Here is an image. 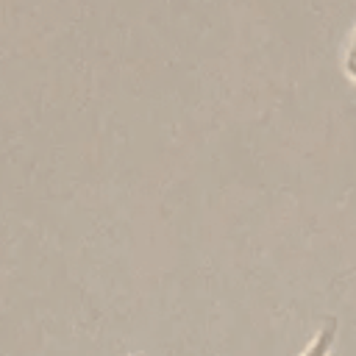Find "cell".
Here are the masks:
<instances>
[{
    "label": "cell",
    "mask_w": 356,
    "mask_h": 356,
    "mask_svg": "<svg viewBox=\"0 0 356 356\" xmlns=\"http://www.w3.org/2000/svg\"><path fill=\"white\" fill-rule=\"evenodd\" d=\"M337 317H328L323 325H320V331L312 337V342L303 348V353L300 356H331V350H334V345H337Z\"/></svg>",
    "instance_id": "1"
},
{
    "label": "cell",
    "mask_w": 356,
    "mask_h": 356,
    "mask_svg": "<svg viewBox=\"0 0 356 356\" xmlns=\"http://www.w3.org/2000/svg\"><path fill=\"white\" fill-rule=\"evenodd\" d=\"M342 70H345V75L356 83V28H353V33H350V39H348L345 58H342Z\"/></svg>",
    "instance_id": "2"
}]
</instances>
